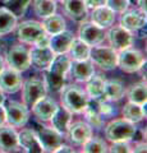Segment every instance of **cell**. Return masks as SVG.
<instances>
[{
	"mask_svg": "<svg viewBox=\"0 0 147 153\" xmlns=\"http://www.w3.org/2000/svg\"><path fill=\"white\" fill-rule=\"evenodd\" d=\"M54 1H56V0H54Z\"/></svg>",
	"mask_w": 147,
	"mask_h": 153,
	"instance_id": "obj_47",
	"label": "cell"
},
{
	"mask_svg": "<svg viewBox=\"0 0 147 153\" xmlns=\"http://www.w3.org/2000/svg\"><path fill=\"white\" fill-rule=\"evenodd\" d=\"M124 93H125V89L120 80H116V79L105 80L101 98L107 100V101H118V100H120L124 96Z\"/></svg>",
	"mask_w": 147,
	"mask_h": 153,
	"instance_id": "obj_25",
	"label": "cell"
},
{
	"mask_svg": "<svg viewBox=\"0 0 147 153\" xmlns=\"http://www.w3.org/2000/svg\"><path fill=\"white\" fill-rule=\"evenodd\" d=\"M137 129L134 123L127 119H115L105 128V137L109 142H129L134 138Z\"/></svg>",
	"mask_w": 147,
	"mask_h": 153,
	"instance_id": "obj_3",
	"label": "cell"
},
{
	"mask_svg": "<svg viewBox=\"0 0 147 153\" xmlns=\"http://www.w3.org/2000/svg\"><path fill=\"white\" fill-rule=\"evenodd\" d=\"M107 152H115V153H127L131 152V147L128 142H111V146L107 148Z\"/></svg>",
	"mask_w": 147,
	"mask_h": 153,
	"instance_id": "obj_37",
	"label": "cell"
},
{
	"mask_svg": "<svg viewBox=\"0 0 147 153\" xmlns=\"http://www.w3.org/2000/svg\"><path fill=\"white\" fill-rule=\"evenodd\" d=\"M69 138L75 146H82L84 142L92 137V128L86 121L70 123L68 131Z\"/></svg>",
	"mask_w": 147,
	"mask_h": 153,
	"instance_id": "obj_15",
	"label": "cell"
},
{
	"mask_svg": "<svg viewBox=\"0 0 147 153\" xmlns=\"http://www.w3.org/2000/svg\"><path fill=\"white\" fill-rule=\"evenodd\" d=\"M59 105L56 103L53 98L50 97H42L37 101L34 106H32V112L35 116L42 121H50V119L53 117L54 112L56 111Z\"/></svg>",
	"mask_w": 147,
	"mask_h": 153,
	"instance_id": "obj_17",
	"label": "cell"
},
{
	"mask_svg": "<svg viewBox=\"0 0 147 153\" xmlns=\"http://www.w3.org/2000/svg\"><path fill=\"white\" fill-rule=\"evenodd\" d=\"M120 17V26L125 30L133 32L138 31L146 26V14L141 10H128L123 12Z\"/></svg>",
	"mask_w": 147,
	"mask_h": 153,
	"instance_id": "obj_20",
	"label": "cell"
},
{
	"mask_svg": "<svg viewBox=\"0 0 147 153\" xmlns=\"http://www.w3.org/2000/svg\"><path fill=\"white\" fill-rule=\"evenodd\" d=\"M17 26V17L7 8H0V36L10 33Z\"/></svg>",
	"mask_w": 147,
	"mask_h": 153,
	"instance_id": "obj_30",
	"label": "cell"
},
{
	"mask_svg": "<svg viewBox=\"0 0 147 153\" xmlns=\"http://www.w3.org/2000/svg\"><path fill=\"white\" fill-rule=\"evenodd\" d=\"M82 152L86 153H104L107 152V144L106 142L98 137H91L88 140H86L82 144Z\"/></svg>",
	"mask_w": 147,
	"mask_h": 153,
	"instance_id": "obj_33",
	"label": "cell"
},
{
	"mask_svg": "<svg viewBox=\"0 0 147 153\" xmlns=\"http://www.w3.org/2000/svg\"><path fill=\"white\" fill-rule=\"evenodd\" d=\"M5 107V115H7V123L13 128H22L25 126L28 117H30V112H28V107L25 103L17 102V101H9Z\"/></svg>",
	"mask_w": 147,
	"mask_h": 153,
	"instance_id": "obj_9",
	"label": "cell"
},
{
	"mask_svg": "<svg viewBox=\"0 0 147 153\" xmlns=\"http://www.w3.org/2000/svg\"><path fill=\"white\" fill-rule=\"evenodd\" d=\"M50 121H51V126L55 130H58L61 134H65L68 131L70 123H72V112L64 106H58L53 117L50 119Z\"/></svg>",
	"mask_w": 147,
	"mask_h": 153,
	"instance_id": "obj_24",
	"label": "cell"
},
{
	"mask_svg": "<svg viewBox=\"0 0 147 153\" xmlns=\"http://www.w3.org/2000/svg\"><path fill=\"white\" fill-rule=\"evenodd\" d=\"M86 3V7L87 8H91V9H95L97 7H102L106 4V0H84Z\"/></svg>",
	"mask_w": 147,
	"mask_h": 153,
	"instance_id": "obj_38",
	"label": "cell"
},
{
	"mask_svg": "<svg viewBox=\"0 0 147 153\" xmlns=\"http://www.w3.org/2000/svg\"><path fill=\"white\" fill-rule=\"evenodd\" d=\"M22 100L28 108H31L40 98L46 96V84L41 79L30 78L22 83Z\"/></svg>",
	"mask_w": 147,
	"mask_h": 153,
	"instance_id": "obj_7",
	"label": "cell"
},
{
	"mask_svg": "<svg viewBox=\"0 0 147 153\" xmlns=\"http://www.w3.org/2000/svg\"><path fill=\"white\" fill-rule=\"evenodd\" d=\"M34 12L40 18L49 17L56 12V3L54 0H35Z\"/></svg>",
	"mask_w": 147,
	"mask_h": 153,
	"instance_id": "obj_31",
	"label": "cell"
},
{
	"mask_svg": "<svg viewBox=\"0 0 147 153\" xmlns=\"http://www.w3.org/2000/svg\"><path fill=\"white\" fill-rule=\"evenodd\" d=\"M5 102V96H4V92L1 89H0V105H3Z\"/></svg>",
	"mask_w": 147,
	"mask_h": 153,
	"instance_id": "obj_43",
	"label": "cell"
},
{
	"mask_svg": "<svg viewBox=\"0 0 147 153\" xmlns=\"http://www.w3.org/2000/svg\"><path fill=\"white\" fill-rule=\"evenodd\" d=\"M91 22L101 28H109L115 22V13L106 5L97 7V8L92 9Z\"/></svg>",
	"mask_w": 147,
	"mask_h": 153,
	"instance_id": "obj_23",
	"label": "cell"
},
{
	"mask_svg": "<svg viewBox=\"0 0 147 153\" xmlns=\"http://www.w3.org/2000/svg\"><path fill=\"white\" fill-rule=\"evenodd\" d=\"M70 57L65 54H58L45 69V84L53 92H59L64 87L65 79L70 69Z\"/></svg>",
	"mask_w": 147,
	"mask_h": 153,
	"instance_id": "obj_1",
	"label": "cell"
},
{
	"mask_svg": "<svg viewBox=\"0 0 147 153\" xmlns=\"http://www.w3.org/2000/svg\"><path fill=\"white\" fill-rule=\"evenodd\" d=\"M54 57H55V54H54V51L50 49L49 45H46V46L36 45L30 50L31 64L40 70H45L47 66L51 64Z\"/></svg>",
	"mask_w": 147,
	"mask_h": 153,
	"instance_id": "obj_14",
	"label": "cell"
},
{
	"mask_svg": "<svg viewBox=\"0 0 147 153\" xmlns=\"http://www.w3.org/2000/svg\"><path fill=\"white\" fill-rule=\"evenodd\" d=\"M65 14L75 22H82L87 17V7L84 0H63Z\"/></svg>",
	"mask_w": 147,
	"mask_h": 153,
	"instance_id": "obj_22",
	"label": "cell"
},
{
	"mask_svg": "<svg viewBox=\"0 0 147 153\" xmlns=\"http://www.w3.org/2000/svg\"><path fill=\"white\" fill-rule=\"evenodd\" d=\"M70 73L77 82H87L95 74L93 63L90 59L87 60H74L70 63Z\"/></svg>",
	"mask_w": 147,
	"mask_h": 153,
	"instance_id": "obj_21",
	"label": "cell"
},
{
	"mask_svg": "<svg viewBox=\"0 0 147 153\" xmlns=\"http://www.w3.org/2000/svg\"><path fill=\"white\" fill-rule=\"evenodd\" d=\"M60 91H61V96H60L61 103L72 114H82L86 110L90 100L87 93L82 88H79L75 84H70L67 85V87L64 85Z\"/></svg>",
	"mask_w": 147,
	"mask_h": 153,
	"instance_id": "obj_2",
	"label": "cell"
},
{
	"mask_svg": "<svg viewBox=\"0 0 147 153\" xmlns=\"http://www.w3.org/2000/svg\"><path fill=\"white\" fill-rule=\"evenodd\" d=\"M4 69V59L1 57V55H0V71H1Z\"/></svg>",
	"mask_w": 147,
	"mask_h": 153,
	"instance_id": "obj_44",
	"label": "cell"
},
{
	"mask_svg": "<svg viewBox=\"0 0 147 153\" xmlns=\"http://www.w3.org/2000/svg\"><path fill=\"white\" fill-rule=\"evenodd\" d=\"M32 0H4V8L10 10L17 18L26 13Z\"/></svg>",
	"mask_w": 147,
	"mask_h": 153,
	"instance_id": "obj_35",
	"label": "cell"
},
{
	"mask_svg": "<svg viewBox=\"0 0 147 153\" xmlns=\"http://www.w3.org/2000/svg\"><path fill=\"white\" fill-rule=\"evenodd\" d=\"M7 123V115H5V107L0 105V125H4Z\"/></svg>",
	"mask_w": 147,
	"mask_h": 153,
	"instance_id": "obj_39",
	"label": "cell"
},
{
	"mask_svg": "<svg viewBox=\"0 0 147 153\" xmlns=\"http://www.w3.org/2000/svg\"><path fill=\"white\" fill-rule=\"evenodd\" d=\"M122 112H123L124 119H127V120H129L134 124L142 121L146 117V114L143 112V110H142V105L131 102V101L127 102L124 106H123Z\"/></svg>",
	"mask_w": 147,
	"mask_h": 153,
	"instance_id": "obj_29",
	"label": "cell"
},
{
	"mask_svg": "<svg viewBox=\"0 0 147 153\" xmlns=\"http://www.w3.org/2000/svg\"><path fill=\"white\" fill-rule=\"evenodd\" d=\"M106 37L109 40V44L114 50L120 51L127 47H131L133 44V35L131 31L125 30L122 26H114L106 33Z\"/></svg>",
	"mask_w": 147,
	"mask_h": 153,
	"instance_id": "obj_12",
	"label": "cell"
},
{
	"mask_svg": "<svg viewBox=\"0 0 147 153\" xmlns=\"http://www.w3.org/2000/svg\"><path fill=\"white\" fill-rule=\"evenodd\" d=\"M21 71L13 68H4L0 71V89L4 93H16L22 87Z\"/></svg>",
	"mask_w": 147,
	"mask_h": 153,
	"instance_id": "obj_13",
	"label": "cell"
},
{
	"mask_svg": "<svg viewBox=\"0 0 147 153\" xmlns=\"http://www.w3.org/2000/svg\"><path fill=\"white\" fill-rule=\"evenodd\" d=\"M95 101V105L93 103H90L87 105L86 110H84V115H86V120L87 123L91 125V128H101L102 126V116L100 115V112H98L97 110V103H96V100H93Z\"/></svg>",
	"mask_w": 147,
	"mask_h": 153,
	"instance_id": "obj_34",
	"label": "cell"
},
{
	"mask_svg": "<svg viewBox=\"0 0 147 153\" xmlns=\"http://www.w3.org/2000/svg\"><path fill=\"white\" fill-rule=\"evenodd\" d=\"M90 50H91V46L87 45L81 38L74 37L68 52L70 55V59L73 60H87L90 59Z\"/></svg>",
	"mask_w": 147,
	"mask_h": 153,
	"instance_id": "obj_28",
	"label": "cell"
},
{
	"mask_svg": "<svg viewBox=\"0 0 147 153\" xmlns=\"http://www.w3.org/2000/svg\"><path fill=\"white\" fill-rule=\"evenodd\" d=\"M45 36H46V32L44 30V27H42L41 23L36 21L22 22L17 27V37L23 44L36 45Z\"/></svg>",
	"mask_w": 147,
	"mask_h": 153,
	"instance_id": "obj_6",
	"label": "cell"
},
{
	"mask_svg": "<svg viewBox=\"0 0 147 153\" xmlns=\"http://www.w3.org/2000/svg\"><path fill=\"white\" fill-rule=\"evenodd\" d=\"M74 40V35L70 31H61L55 35H51L49 38V46L54 51L55 55L58 54H67L70 45Z\"/></svg>",
	"mask_w": 147,
	"mask_h": 153,
	"instance_id": "obj_18",
	"label": "cell"
},
{
	"mask_svg": "<svg viewBox=\"0 0 147 153\" xmlns=\"http://www.w3.org/2000/svg\"><path fill=\"white\" fill-rule=\"evenodd\" d=\"M55 152H59V153H63V152H70V153H73L74 152V149L73 148H70V147H68V146H63L61 144L58 149H56Z\"/></svg>",
	"mask_w": 147,
	"mask_h": 153,
	"instance_id": "obj_41",
	"label": "cell"
},
{
	"mask_svg": "<svg viewBox=\"0 0 147 153\" xmlns=\"http://www.w3.org/2000/svg\"><path fill=\"white\" fill-rule=\"evenodd\" d=\"M78 38L90 46H96L106 38V32L105 28L98 27L92 22H82L78 28Z\"/></svg>",
	"mask_w": 147,
	"mask_h": 153,
	"instance_id": "obj_11",
	"label": "cell"
},
{
	"mask_svg": "<svg viewBox=\"0 0 147 153\" xmlns=\"http://www.w3.org/2000/svg\"><path fill=\"white\" fill-rule=\"evenodd\" d=\"M146 63L143 54L132 47H127L124 50L118 51V66L125 73L140 71L141 66Z\"/></svg>",
	"mask_w": 147,
	"mask_h": 153,
	"instance_id": "obj_5",
	"label": "cell"
},
{
	"mask_svg": "<svg viewBox=\"0 0 147 153\" xmlns=\"http://www.w3.org/2000/svg\"><path fill=\"white\" fill-rule=\"evenodd\" d=\"M131 152H146V144L145 143H141V144H137L133 149H131Z\"/></svg>",
	"mask_w": 147,
	"mask_h": 153,
	"instance_id": "obj_42",
	"label": "cell"
},
{
	"mask_svg": "<svg viewBox=\"0 0 147 153\" xmlns=\"http://www.w3.org/2000/svg\"><path fill=\"white\" fill-rule=\"evenodd\" d=\"M129 3H137V0H129Z\"/></svg>",
	"mask_w": 147,
	"mask_h": 153,
	"instance_id": "obj_46",
	"label": "cell"
},
{
	"mask_svg": "<svg viewBox=\"0 0 147 153\" xmlns=\"http://www.w3.org/2000/svg\"><path fill=\"white\" fill-rule=\"evenodd\" d=\"M106 7H109L114 13H123L129 7V0H106Z\"/></svg>",
	"mask_w": 147,
	"mask_h": 153,
	"instance_id": "obj_36",
	"label": "cell"
},
{
	"mask_svg": "<svg viewBox=\"0 0 147 153\" xmlns=\"http://www.w3.org/2000/svg\"><path fill=\"white\" fill-rule=\"evenodd\" d=\"M128 100L131 102L143 105L147 101V91H146V83L140 82L133 84L128 91Z\"/></svg>",
	"mask_w": 147,
	"mask_h": 153,
	"instance_id": "obj_32",
	"label": "cell"
},
{
	"mask_svg": "<svg viewBox=\"0 0 147 153\" xmlns=\"http://www.w3.org/2000/svg\"><path fill=\"white\" fill-rule=\"evenodd\" d=\"M137 4H138V7H140V10L146 14V12H147V0H137Z\"/></svg>",
	"mask_w": 147,
	"mask_h": 153,
	"instance_id": "obj_40",
	"label": "cell"
},
{
	"mask_svg": "<svg viewBox=\"0 0 147 153\" xmlns=\"http://www.w3.org/2000/svg\"><path fill=\"white\" fill-rule=\"evenodd\" d=\"M36 134L44 152H55L64 142V134L55 130L53 126L49 128L41 125L37 129Z\"/></svg>",
	"mask_w": 147,
	"mask_h": 153,
	"instance_id": "obj_8",
	"label": "cell"
},
{
	"mask_svg": "<svg viewBox=\"0 0 147 153\" xmlns=\"http://www.w3.org/2000/svg\"><path fill=\"white\" fill-rule=\"evenodd\" d=\"M4 46V41H3V38L0 37V49H1V47Z\"/></svg>",
	"mask_w": 147,
	"mask_h": 153,
	"instance_id": "obj_45",
	"label": "cell"
},
{
	"mask_svg": "<svg viewBox=\"0 0 147 153\" xmlns=\"http://www.w3.org/2000/svg\"><path fill=\"white\" fill-rule=\"evenodd\" d=\"M42 27L46 32V35H55V33H59L61 31L65 30V21L64 18L59 16V14H51L49 17H45L42 18Z\"/></svg>",
	"mask_w": 147,
	"mask_h": 153,
	"instance_id": "obj_26",
	"label": "cell"
},
{
	"mask_svg": "<svg viewBox=\"0 0 147 153\" xmlns=\"http://www.w3.org/2000/svg\"><path fill=\"white\" fill-rule=\"evenodd\" d=\"M104 85H105V78L100 74H96V75L93 74L87 80V87H86L87 96L91 97L92 100H100L102 97Z\"/></svg>",
	"mask_w": 147,
	"mask_h": 153,
	"instance_id": "obj_27",
	"label": "cell"
},
{
	"mask_svg": "<svg viewBox=\"0 0 147 153\" xmlns=\"http://www.w3.org/2000/svg\"><path fill=\"white\" fill-rule=\"evenodd\" d=\"M18 144H19L21 148H23L25 152H30V153L44 152L36 131L32 130V129H22L18 133Z\"/></svg>",
	"mask_w": 147,
	"mask_h": 153,
	"instance_id": "obj_19",
	"label": "cell"
},
{
	"mask_svg": "<svg viewBox=\"0 0 147 153\" xmlns=\"http://www.w3.org/2000/svg\"><path fill=\"white\" fill-rule=\"evenodd\" d=\"M7 63L10 68L18 71H26L31 66L30 50L23 45H14L7 52Z\"/></svg>",
	"mask_w": 147,
	"mask_h": 153,
	"instance_id": "obj_10",
	"label": "cell"
},
{
	"mask_svg": "<svg viewBox=\"0 0 147 153\" xmlns=\"http://www.w3.org/2000/svg\"><path fill=\"white\" fill-rule=\"evenodd\" d=\"M19 148L18 133L12 125H0V152H16Z\"/></svg>",
	"mask_w": 147,
	"mask_h": 153,
	"instance_id": "obj_16",
	"label": "cell"
},
{
	"mask_svg": "<svg viewBox=\"0 0 147 153\" xmlns=\"http://www.w3.org/2000/svg\"><path fill=\"white\" fill-rule=\"evenodd\" d=\"M90 60L104 70H113L118 66V51L109 46H91Z\"/></svg>",
	"mask_w": 147,
	"mask_h": 153,
	"instance_id": "obj_4",
	"label": "cell"
}]
</instances>
